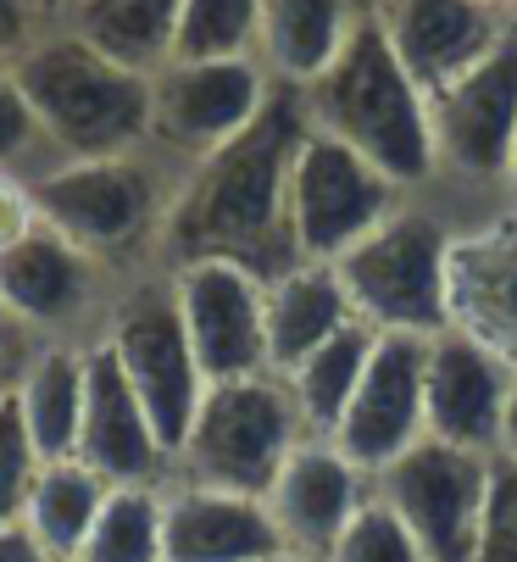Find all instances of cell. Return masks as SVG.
Returning <instances> with one entry per match:
<instances>
[{"mask_svg": "<svg viewBox=\"0 0 517 562\" xmlns=\"http://www.w3.org/2000/svg\"><path fill=\"white\" fill-rule=\"evenodd\" d=\"M301 134H306L301 95L279 85L268 112L239 139L184 168L161 228V268L223 257L273 279L290 262H301L290 246V162Z\"/></svg>", "mask_w": 517, "mask_h": 562, "instance_id": "6da1fadb", "label": "cell"}, {"mask_svg": "<svg viewBox=\"0 0 517 562\" xmlns=\"http://www.w3.org/2000/svg\"><path fill=\"white\" fill-rule=\"evenodd\" d=\"M295 95H301V112L317 134L368 156V162L390 184H401L406 195L440 184L435 134H428V95L401 67V56L390 50L373 12L351 34V45L334 56V67L317 72Z\"/></svg>", "mask_w": 517, "mask_h": 562, "instance_id": "7a4b0ae2", "label": "cell"}, {"mask_svg": "<svg viewBox=\"0 0 517 562\" xmlns=\"http://www.w3.org/2000/svg\"><path fill=\"white\" fill-rule=\"evenodd\" d=\"M29 184L34 217L72 239L78 251L117 273L161 268V228L179 190V168L161 162L156 150L128 156H83V162H50Z\"/></svg>", "mask_w": 517, "mask_h": 562, "instance_id": "3957f363", "label": "cell"}, {"mask_svg": "<svg viewBox=\"0 0 517 562\" xmlns=\"http://www.w3.org/2000/svg\"><path fill=\"white\" fill-rule=\"evenodd\" d=\"M12 78L50 145V162L150 150V72L101 56L72 29H56L23 50Z\"/></svg>", "mask_w": 517, "mask_h": 562, "instance_id": "277c9868", "label": "cell"}, {"mask_svg": "<svg viewBox=\"0 0 517 562\" xmlns=\"http://www.w3.org/2000/svg\"><path fill=\"white\" fill-rule=\"evenodd\" d=\"M451 251L457 228L417 201L395 206L368 239L334 262L351 312L373 335L435 340L451 329Z\"/></svg>", "mask_w": 517, "mask_h": 562, "instance_id": "5b68a950", "label": "cell"}, {"mask_svg": "<svg viewBox=\"0 0 517 562\" xmlns=\"http://www.w3.org/2000/svg\"><path fill=\"white\" fill-rule=\"evenodd\" d=\"M306 440V424L295 413V395L279 373H250L206 384L195 424L172 457V479L262 502L279 479L284 457Z\"/></svg>", "mask_w": 517, "mask_h": 562, "instance_id": "8992f818", "label": "cell"}, {"mask_svg": "<svg viewBox=\"0 0 517 562\" xmlns=\"http://www.w3.org/2000/svg\"><path fill=\"white\" fill-rule=\"evenodd\" d=\"M101 346L112 351V362L134 384V395H139L150 429L161 435L167 457H179V446L195 424V407L206 395V379H201V362L190 351L167 268H145V273L123 279V290L106 312Z\"/></svg>", "mask_w": 517, "mask_h": 562, "instance_id": "52a82bcc", "label": "cell"}, {"mask_svg": "<svg viewBox=\"0 0 517 562\" xmlns=\"http://www.w3.org/2000/svg\"><path fill=\"white\" fill-rule=\"evenodd\" d=\"M128 273L95 262L72 239L45 228H23L0 246V312L34 340V346H90L106 329V312Z\"/></svg>", "mask_w": 517, "mask_h": 562, "instance_id": "ba28073f", "label": "cell"}, {"mask_svg": "<svg viewBox=\"0 0 517 562\" xmlns=\"http://www.w3.org/2000/svg\"><path fill=\"white\" fill-rule=\"evenodd\" d=\"M273 78L256 56L184 61L172 56L150 72V150L172 168H195L201 156L239 139L273 101Z\"/></svg>", "mask_w": 517, "mask_h": 562, "instance_id": "9c48e42d", "label": "cell"}, {"mask_svg": "<svg viewBox=\"0 0 517 562\" xmlns=\"http://www.w3.org/2000/svg\"><path fill=\"white\" fill-rule=\"evenodd\" d=\"M406 201L412 195L390 184L368 156L306 123L290 162V246L301 262H339Z\"/></svg>", "mask_w": 517, "mask_h": 562, "instance_id": "30bf717a", "label": "cell"}, {"mask_svg": "<svg viewBox=\"0 0 517 562\" xmlns=\"http://www.w3.org/2000/svg\"><path fill=\"white\" fill-rule=\"evenodd\" d=\"M428 134L440 179H462L473 190L506 184L517 139V29H506L490 56L428 95Z\"/></svg>", "mask_w": 517, "mask_h": 562, "instance_id": "8fae6325", "label": "cell"}, {"mask_svg": "<svg viewBox=\"0 0 517 562\" xmlns=\"http://www.w3.org/2000/svg\"><path fill=\"white\" fill-rule=\"evenodd\" d=\"M490 462L495 457L484 451H462L423 435L406 457H395L373 479V496L412 529L428 562H473Z\"/></svg>", "mask_w": 517, "mask_h": 562, "instance_id": "7c38bea8", "label": "cell"}, {"mask_svg": "<svg viewBox=\"0 0 517 562\" xmlns=\"http://www.w3.org/2000/svg\"><path fill=\"white\" fill-rule=\"evenodd\" d=\"M190 351L206 384L273 373L268 368V279L223 257H195L167 268Z\"/></svg>", "mask_w": 517, "mask_h": 562, "instance_id": "4fadbf2b", "label": "cell"}, {"mask_svg": "<svg viewBox=\"0 0 517 562\" xmlns=\"http://www.w3.org/2000/svg\"><path fill=\"white\" fill-rule=\"evenodd\" d=\"M72 457L106 491H161L172 479V457L161 435L150 429L134 384L123 379V368L101 340H90V351H83V418H78Z\"/></svg>", "mask_w": 517, "mask_h": 562, "instance_id": "5bb4252c", "label": "cell"}, {"mask_svg": "<svg viewBox=\"0 0 517 562\" xmlns=\"http://www.w3.org/2000/svg\"><path fill=\"white\" fill-rule=\"evenodd\" d=\"M512 379L517 373L490 346L462 329H440L423 346V435L495 457Z\"/></svg>", "mask_w": 517, "mask_h": 562, "instance_id": "9a60e30c", "label": "cell"}, {"mask_svg": "<svg viewBox=\"0 0 517 562\" xmlns=\"http://www.w3.org/2000/svg\"><path fill=\"white\" fill-rule=\"evenodd\" d=\"M423 346L428 340L412 335H379L351 407L328 435L339 457H351L368 479H379L423 440Z\"/></svg>", "mask_w": 517, "mask_h": 562, "instance_id": "2e32d148", "label": "cell"}, {"mask_svg": "<svg viewBox=\"0 0 517 562\" xmlns=\"http://www.w3.org/2000/svg\"><path fill=\"white\" fill-rule=\"evenodd\" d=\"M368 496H373V479L351 457H339L334 440L306 435L284 457V468H279V479L268 485L262 502H268V518H273V529L290 551L328 557Z\"/></svg>", "mask_w": 517, "mask_h": 562, "instance_id": "e0dca14e", "label": "cell"}, {"mask_svg": "<svg viewBox=\"0 0 517 562\" xmlns=\"http://www.w3.org/2000/svg\"><path fill=\"white\" fill-rule=\"evenodd\" d=\"M373 23L384 29L401 67L423 85V95H435L451 78H462L512 29L506 12L479 7V0H379Z\"/></svg>", "mask_w": 517, "mask_h": 562, "instance_id": "ac0fdd59", "label": "cell"}, {"mask_svg": "<svg viewBox=\"0 0 517 562\" xmlns=\"http://www.w3.org/2000/svg\"><path fill=\"white\" fill-rule=\"evenodd\" d=\"M451 329L473 335L517 373V206H501L479 228H457Z\"/></svg>", "mask_w": 517, "mask_h": 562, "instance_id": "d6986e66", "label": "cell"}, {"mask_svg": "<svg viewBox=\"0 0 517 562\" xmlns=\"http://www.w3.org/2000/svg\"><path fill=\"white\" fill-rule=\"evenodd\" d=\"M284 551L268 502L167 479L161 485V562H262Z\"/></svg>", "mask_w": 517, "mask_h": 562, "instance_id": "ffe728a7", "label": "cell"}, {"mask_svg": "<svg viewBox=\"0 0 517 562\" xmlns=\"http://www.w3.org/2000/svg\"><path fill=\"white\" fill-rule=\"evenodd\" d=\"M368 12H373L368 0H262L256 61L268 67L273 85L306 90L351 45V34L368 23Z\"/></svg>", "mask_w": 517, "mask_h": 562, "instance_id": "44dd1931", "label": "cell"}, {"mask_svg": "<svg viewBox=\"0 0 517 562\" xmlns=\"http://www.w3.org/2000/svg\"><path fill=\"white\" fill-rule=\"evenodd\" d=\"M268 368L290 373L317 346H328L345 324H357L334 262H290L268 279Z\"/></svg>", "mask_w": 517, "mask_h": 562, "instance_id": "7402d4cb", "label": "cell"}, {"mask_svg": "<svg viewBox=\"0 0 517 562\" xmlns=\"http://www.w3.org/2000/svg\"><path fill=\"white\" fill-rule=\"evenodd\" d=\"M83 351L90 346H34V357L23 362L12 395L23 429L40 451V462L72 457L78 446V418H83Z\"/></svg>", "mask_w": 517, "mask_h": 562, "instance_id": "603a6c76", "label": "cell"}, {"mask_svg": "<svg viewBox=\"0 0 517 562\" xmlns=\"http://www.w3.org/2000/svg\"><path fill=\"white\" fill-rule=\"evenodd\" d=\"M179 12L184 0H72L61 29L134 72H156L161 61H172Z\"/></svg>", "mask_w": 517, "mask_h": 562, "instance_id": "cb8c5ba5", "label": "cell"}, {"mask_svg": "<svg viewBox=\"0 0 517 562\" xmlns=\"http://www.w3.org/2000/svg\"><path fill=\"white\" fill-rule=\"evenodd\" d=\"M101 502H106L101 479L78 457H56V462H40L18 524L34 535V546L50 562H72L83 535H90V524H95V513H101Z\"/></svg>", "mask_w": 517, "mask_h": 562, "instance_id": "d4e9b609", "label": "cell"}, {"mask_svg": "<svg viewBox=\"0 0 517 562\" xmlns=\"http://www.w3.org/2000/svg\"><path fill=\"white\" fill-rule=\"evenodd\" d=\"M373 340H379V335L357 317V324H345L328 346H317L306 362H295L290 373H279V379L290 384V395H295V413H301L306 435L328 440V435L339 429L345 407H351V395H357V384H362V373H368Z\"/></svg>", "mask_w": 517, "mask_h": 562, "instance_id": "484cf974", "label": "cell"}, {"mask_svg": "<svg viewBox=\"0 0 517 562\" xmlns=\"http://www.w3.org/2000/svg\"><path fill=\"white\" fill-rule=\"evenodd\" d=\"M72 562H161V491H106Z\"/></svg>", "mask_w": 517, "mask_h": 562, "instance_id": "4316f807", "label": "cell"}, {"mask_svg": "<svg viewBox=\"0 0 517 562\" xmlns=\"http://www.w3.org/2000/svg\"><path fill=\"white\" fill-rule=\"evenodd\" d=\"M256 40H262V0H184L172 56L184 61L256 56Z\"/></svg>", "mask_w": 517, "mask_h": 562, "instance_id": "83f0119b", "label": "cell"}, {"mask_svg": "<svg viewBox=\"0 0 517 562\" xmlns=\"http://www.w3.org/2000/svg\"><path fill=\"white\" fill-rule=\"evenodd\" d=\"M323 562H428V557H423V546L412 540V529H406L379 496H368L362 513L345 524V535L334 540V551H328Z\"/></svg>", "mask_w": 517, "mask_h": 562, "instance_id": "f1b7e54d", "label": "cell"}, {"mask_svg": "<svg viewBox=\"0 0 517 562\" xmlns=\"http://www.w3.org/2000/svg\"><path fill=\"white\" fill-rule=\"evenodd\" d=\"M40 168H50V145H45V134L18 90L12 67H0V173L34 179Z\"/></svg>", "mask_w": 517, "mask_h": 562, "instance_id": "f546056e", "label": "cell"}, {"mask_svg": "<svg viewBox=\"0 0 517 562\" xmlns=\"http://www.w3.org/2000/svg\"><path fill=\"white\" fill-rule=\"evenodd\" d=\"M40 473V451L23 429V413H18V395L0 390V529L23 518V502H29V485Z\"/></svg>", "mask_w": 517, "mask_h": 562, "instance_id": "4dcf8cb0", "label": "cell"}, {"mask_svg": "<svg viewBox=\"0 0 517 562\" xmlns=\"http://www.w3.org/2000/svg\"><path fill=\"white\" fill-rule=\"evenodd\" d=\"M473 562H517V462L512 457H495L490 462Z\"/></svg>", "mask_w": 517, "mask_h": 562, "instance_id": "1f68e13d", "label": "cell"}, {"mask_svg": "<svg viewBox=\"0 0 517 562\" xmlns=\"http://www.w3.org/2000/svg\"><path fill=\"white\" fill-rule=\"evenodd\" d=\"M56 29H61L56 0H0V67H12L23 50H34Z\"/></svg>", "mask_w": 517, "mask_h": 562, "instance_id": "d6a6232c", "label": "cell"}, {"mask_svg": "<svg viewBox=\"0 0 517 562\" xmlns=\"http://www.w3.org/2000/svg\"><path fill=\"white\" fill-rule=\"evenodd\" d=\"M29 357H34V340L12 324L7 312H0V390H12V384H18V373H23Z\"/></svg>", "mask_w": 517, "mask_h": 562, "instance_id": "836d02e7", "label": "cell"}, {"mask_svg": "<svg viewBox=\"0 0 517 562\" xmlns=\"http://www.w3.org/2000/svg\"><path fill=\"white\" fill-rule=\"evenodd\" d=\"M0 562H50V557L34 546V535L23 524H7L0 529Z\"/></svg>", "mask_w": 517, "mask_h": 562, "instance_id": "e575fe53", "label": "cell"}, {"mask_svg": "<svg viewBox=\"0 0 517 562\" xmlns=\"http://www.w3.org/2000/svg\"><path fill=\"white\" fill-rule=\"evenodd\" d=\"M495 457H512L517 462V379H512V395H506V418H501V451Z\"/></svg>", "mask_w": 517, "mask_h": 562, "instance_id": "d590c367", "label": "cell"}, {"mask_svg": "<svg viewBox=\"0 0 517 562\" xmlns=\"http://www.w3.org/2000/svg\"><path fill=\"white\" fill-rule=\"evenodd\" d=\"M506 206H517V139H512V162H506V184H501Z\"/></svg>", "mask_w": 517, "mask_h": 562, "instance_id": "8d00e7d4", "label": "cell"}, {"mask_svg": "<svg viewBox=\"0 0 517 562\" xmlns=\"http://www.w3.org/2000/svg\"><path fill=\"white\" fill-rule=\"evenodd\" d=\"M262 562H323V557H306V551H290V546H284V551H273V557H262Z\"/></svg>", "mask_w": 517, "mask_h": 562, "instance_id": "74e56055", "label": "cell"}, {"mask_svg": "<svg viewBox=\"0 0 517 562\" xmlns=\"http://www.w3.org/2000/svg\"><path fill=\"white\" fill-rule=\"evenodd\" d=\"M506 23L517 29V0H506Z\"/></svg>", "mask_w": 517, "mask_h": 562, "instance_id": "f35d334b", "label": "cell"}, {"mask_svg": "<svg viewBox=\"0 0 517 562\" xmlns=\"http://www.w3.org/2000/svg\"><path fill=\"white\" fill-rule=\"evenodd\" d=\"M479 7H495V12H506V0H479Z\"/></svg>", "mask_w": 517, "mask_h": 562, "instance_id": "ab89813d", "label": "cell"}, {"mask_svg": "<svg viewBox=\"0 0 517 562\" xmlns=\"http://www.w3.org/2000/svg\"><path fill=\"white\" fill-rule=\"evenodd\" d=\"M56 7H61V18H67V7H72V0H56Z\"/></svg>", "mask_w": 517, "mask_h": 562, "instance_id": "60d3db41", "label": "cell"}]
</instances>
